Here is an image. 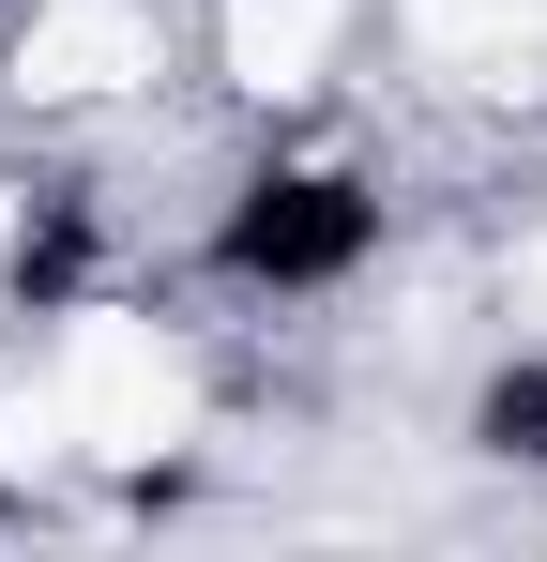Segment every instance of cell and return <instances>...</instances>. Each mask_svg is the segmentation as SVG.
Here are the masks:
<instances>
[{"instance_id": "obj_2", "label": "cell", "mask_w": 547, "mask_h": 562, "mask_svg": "<svg viewBox=\"0 0 547 562\" xmlns=\"http://www.w3.org/2000/svg\"><path fill=\"white\" fill-rule=\"evenodd\" d=\"M153 77V15L137 0H31V46H15V92L91 106V92H137Z\"/></svg>"}, {"instance_id": "obj_4", "label": "cell", "mask_w": 547, "mask_h": 562, "mask_svg": "<svg viewBox=\"0 0 547 562\" xmlns=\"http://www.w3.org/2000/svg\"><path fill=\"white\" fill-rule=\"evenodd\" d=\"M62 457V380H0V471Z\"/></svg>"}, {"instance_id": "obj_1", "label": "cell", "mask_w": 547, "mask_h": 562, "mask_svg": "<svg viewBox=\"0 0 547 562\" xmlns=\"http://www.w3.org/2000/svg\"><path fill=\"white\" fill-rule=\"evenodd\" d=\"M182 411H198V380H182V350L153 335V319H77L62 335V441L77 457H168Z\"/></svg>"}, {"instance_id": "obj_3", "label": "cell", "mask_w": 547, "mask_h": 562, "mask_svg": "<svg viewBox=\"0 0 547 562\" xmlns=\"http://www.w3.org/2000/svg\"><path fill=\"white\" fill-rule=\"evenodd\" d=\"M335 46V0H228V77L244 92H304Z\"/></svg>"}]
</instances>
